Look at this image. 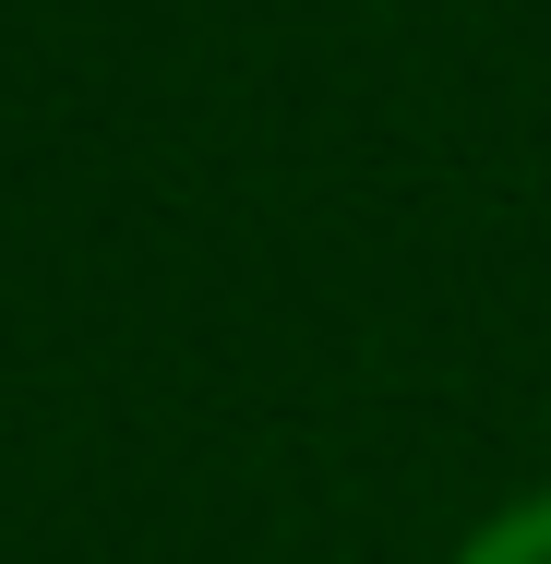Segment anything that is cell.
<instances>
[{
  "label": "cell",
  "mask_w": 551,
  "mask_h": 564,
  "mask_svg": "<svg viewBox=\"0 0 551 564\" xmlns=\"http://www.w3.org/2000/svg\"><path fill=\"white\" fill-rule=\"evenodd\" d=\"M443 564H551V492L504 505V517H480V529H467Z\"/></svg>",
  "instance_id": "obj_1"
}]
</instances>
